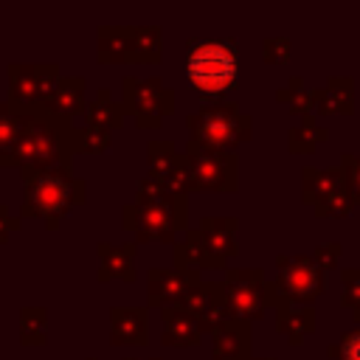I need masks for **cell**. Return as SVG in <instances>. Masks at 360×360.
<instances>
[{"label": "cell", "instance_id": "obj_1", "mask_svg": "<svg viewBox=\"0 0 360 360\" xmlns=\"http://www.w3.org/2000/svg\"><path fill=\"white\" fill-rule=\"evenodd\" d=\"M17 107V104H14ZM20 110V135L8 152H0V169L6 166H34V169H73L76 152V127L73 121L45 110L42 104L17 107Z\"/></svg>", "mask_w": 360, "mask_h": 360}, {"label": "cell", "instance_id": "obj_2", "mask_svg": "<svg viewBox=\"0 0 360 360\" xmlns=\"http://www.w3.org/2000/svg\"><path fill=\"white\" fill-rule=\"evenodd\" d=\"M121 222L135 233L138 242H172L177 231L186 228V194L143 177L138 183L135 202L124 205Z\"/></svg>", "mask_w": 360, "mask_h": 360}, {"label": "cell", "instance_id": "obj_3", "mask_svg": "<svg viewBox=\"0 0 360 360\" xmlns=\"http://www.w3.org/2000/svg\"><path fill=\"white\" fill-rule=\"evenodd\" d=\"M22 174V205L20 217H37L45 228H59L62 217L84 202L87 188L84 180L73 174V169H20Z\"/></svg>", "mask_w": 360, "mask_h": 360}, {"label": "cell", "instance_id": "obj_4", "mask_svg": "<svg viewBox=\"0 0 360 360\" xmlns=\"http://www.w3.org/2000/svg\"><path fill=\"white\" fill-rule=\"evenodd\" d=\"M239 73L233 39H191L186 53V76L200 98H222Z\"/></svg>", "mask_w": 360, "mask_h": 360}, {"label": "cell", "instance_id": "obj_5", "mask_svg": "<svg viewBox=\"0 0 360 360\" xmlns=\"http://www.w3.org/2000/svg\"><path fill=\"white\" fill-rule=\"evenodd\" d=\"M236 253V219L233 217H208L186 233V242L177 245L174 259L180 267H225V259Z\"/></svg>", "mask_w": 360, "mask_h": 360}, {"label": "cell", "instance_id": "obj_6", "mask_svg": "<svg viewBox=\"0 0 360 360\" xmlns=\"http://www.w3.org/2000/svg\"><path fill=\"white\" fill-rule=\"evenodd\" d=\"M276 267L278 276L273 281L264 278V298L273 309L307 304L326 290V270L315 262V256H278Z\"/></svg>", "mask_w": 360, "mask_h": 360}, {"label": "cell", "instance_id": "obj_7", "mask_svg": "<svg viewBox=\"0 0 360 360\" xmlns=\"http://www.w3.org/2000/svg\"><path fill=\"white\" fill-rule=\"evenodd\" d=\"M186 127L191 132V141H197L208 149H219V152H231L250 138V115L242 112L236 104L205 107V110L188 115Z\"/></svg>", "mask_w": 360, "mask_h": 360}, {"label": "cell", "instance_id": "obj_8", "mask_svg": "<svg viewBox=\"0 0 360 360\" xmlns=\"http://www.w3.org/2000/svg\"><path fill=\"white\" fill-rule=\"evenodd\" d=\"M236 158L231 152L208 149L188 138L183 152L186 191H236Z\"/></svg>", "mask_w": 360, "mask_h": 360}, {"label": "cell", "instance_id": "obj_9", "mask_svg": "<svg viewBox=\"0 0 360 360\" xmlns=\"http://www.w3.org/2000/svg\"><path fill=\"white\" fill-rule=\"evenodd\" d=\"M124 87V110L135 115V124L141 129H155L160 127L163 115H169L174 110V93L169 87H163V82L158 76H124L121 82Z\"/></svg>", "mask_w": 360, "mask_h": 360}, {"label": "cell", "instance_id": "obj_10", "mask_svg": "<svg viewBox=\"0 0 360 360\" xmlns=\"http://www.w3.org/2000/svg\"><path fill=\"white\" fill-rule=\"evenodd\" d=\"M222 284V295L233 312V318L239 321H253L262 318L267 309V298H264V273L259 267L253 270H228Z\"/></svg>", "mask_w": 360, "mask_h": 360}, {"label": "cell", "instance_id": "obj_11", "mask_svg": "<svg viewBox=\"0 0 360 360\" xmlns=\"http://www.w3.org/2000/svg\"><path fill=\"white\" fill-rule=\"evenodd\" d=\"M6 76H8V104L31 107V104H42L48 98L53 84L59 82V68L51 62L48 65L11 62L6 68Z\"/></svg>", "mask_w": 360, "mask_h": 360}, {"label": "cell", "instance_id": "obj_12", "mask_svg": "<svg viewBox=\"0 0 360 360\" xmlns=\"http://www.w3.org/2000/svg\"><path fill=\"white\" fill-rule=\"evenodd\" d=\"M194 284H200V276L191 267H177V270L155 267L149 270V304L160 309L177 307Z\"/></svg>", "mask_w": 360, "mask_h": 360}, {"label": "cell", "instance_id": "obj_13", "mask_svg": "<svg viewBox=\"0 0 360 360\" xmlns=\"http://www.w3.org/2000/svg\"><path fill=\"white\" fill-rule=\"evenodd\" d=\"M149 340V315L143 307H112L110 309V343L112 346H143Z\"/></svg>", "mask_w": 360, "mask_h": 360}, {"label": "cell", "instance_id": "obj_14", "mask_svg": "<svg viewBox=\"0 0 360 360\" xmlns=\"http://www.w3.org/2000/svg\"><path fill=\"white\" fill-rule=\"evenodd\" d=\"M45 110L62 115V118H73L79 112H84L87 98H84V76H59V82L53 84V90L48 93V98L42 101Z\"/></svg>", "mask_w": 360, "mask_h": 360}, {"label": "cell", "instance_id": "obj_15", "mask_svg": "<svg viewBox=\"0 0 360 360\" xmlns=\"http://www.w3.org/2000/svg\"><path fill=\"white\" fill-rule=\"evenodd\" d=\"M135 253L138 248L132 242L124 245H110V242H98V281H110V278H121V281H135Z\"/></svg>", "mask_w": 360, "mask_h": 360}, {"label": "cell", "instance_id": "obj_16", "mask_svg": "<svg viewBox=\"0 0 360 360\" xmlns=\"http://www.w3.org/2000/svg\"><path fill=\"white\" fill-rule=\"evenodd\" d=\"M214 360H250V326L248 321H228L214 332Z\"/></svg>", "mask_w": 360, "mask_h": 360}, {"label": "cell", "instance_id": "obj_17", "mask_svg": "<svg viewBox=\"0 0 360 360\" xmlns=\"http://www.w3.org/2000/svg\"><path fill=\"white\" fill-rule=\"evenodd\" d=\"M352 79L349 76H332L323 87L312 90V107L321 112V115H346L352 112V104H354V90H352Z\"/></svg>", "mask_w": 360, "mask_h": 360}, {"label": "cell", "instance_id": "obj_18", "mask_svg": "<svg viewBox=\"0 0 360 360\" xmlns=\"http://www.w3.org/2000/svg\"><path fill=\"white\" fill-rule=\"evenodd\" d=\"M304 183H301V197L309 205H321L323 200H329L332 194H338L340 188H346L343 172L340 169H312L307 166L301 172Z\"/></svg>", "mask_w": 360, "mask_h": 360}, {"label": "cell", "instance_id": "obj_19", "mask_svg": "<svg viewBox=\"0 0 360 360\" xmlns=\"http://www.w3.org/2000/svg\"><path fill=\"white\" fill-rule=\"evenodd\" d=\"M202 338V326L194 315L183 312L180 307L163 309V343L166 346H194Z\"/></svg>", "mask_w": 360, "mask_h": 360}, {"label": "cell", "instance_id": "obj_20", "mask_svg": "<svg viewBox=\"0 0 360 360\" xmlns=\"http://www.w3.org/2000/svg\"><path fill=\"white\" fill-rule=\"evenodd\" d=\"M124 112H127L124 104L115 101L107 87H101V90L96 93V98L87 101V107H84V121H87V127L112 132V129H118V127L124 124Z\"/></svg>", "mask_w": 360, "mask_h": 360}, {"label": "cell", "instance_id": "obj_21", "mask_svg": "<svg viewBox=\"0 0 360 360\" xmlns=\"http://www.w3.org/2000/svg\"><path fill=\"white\" fill-rule=\"evenodd\" d=\"M129 62H141V65L160 62V28L158 25H129Z\"/></svg>", "mask_w": 360, "mask_h": 360}, {"label": "cell", "instance_id": "obj_22", "mask_svg": "<svg viewBox=\"0 0 360 360\" xmlns=\"http://www.w3.org/2000/svg\"><path fill=\"white\" fill-rule=\"evenodd\" d=\"M98 62H129V25H101L98 28Z\"/></svg>", "mask_w": 360, "mask_h": 360}, {"label": "cell", "instance_id": "obj_23", "mask_svg": "<svg viewBox=\"0 0 360 360\" xmlns=\"http://www.w3.org/2000/svg\"><path fill=\"white\" fill-rule=\"evenodd\" d=\"M276 329L281 335H287L290 343L298 346L315 329V312L309 307H301V309H295L292 304L290 307H281V309H276Z\"/></svg>", "mask_w": 360, "mask_h": 360}, {"label": "cell", "instance_id": "obj_24", "mask_svg": "<svg viewBox=\"0 0 360 360\" xmlns=\"http://www.w3.org/2000/svg\"><path fill=\"white\" fill-rule=\"evenodd\" d=\"M48 340V312L45 307H22L20 309V343L42 346Z\"/></svg>", "mask_w": 360, "mask_h": 360}, {"label": "cell", "instance_id": "obj_25", "mask_svg": "<svg viewBox=\"0 0 360 360\" xmlns=\"http://www.w3.org/2000/svg\"><path fill=\"white\" fill-rule=\"evenodd\" d=\"M329 135L326 127H315V121L307 115L295 129H290V149L298 152V155H309L318 143H323Z\"/></svg>", "mask_w": 360, "mask_h": 360}, {"label": "cell", "instance_id": "obj_26", "mask_svg": "<svg viewBox=\"0 0 360 360\" xmlns=\"http://www.w3.org/2000/svg\"><path fill=\"white\" fill-rule=\"evenodd\" d=\"M276 98H278L281 104H287L290 112H298V115H304V118L315 110V107H312V90L304 87V79H301V76L290 79V84H287L284 90H278Z\"/></svg>", "mask_w": 360, "mask_h": 360}, {"label": "cell", "instance_id": "obj_27", "mask_svg": "<svg viewBox=\"0 0 360 360\" xmlns=\"http://www.w3.org/2000/svg\"><path fill=\"white\" fill-rule=\"evenodd\" d=\"M20 124H22L20 110L14 104H8V98L0 101V152H8L14 146V141L20 135Z\"/></svg>", "mask_w": 360, "mask_h": 360}, {"label": "cell", "instance_id": "obj_28", "mask_svg": "<svg viewBox=\"0 0 360 360\" xmlns=\"http://www.w3.org/2000/svg\"><path fill=\"white\" fill-rule=\"evenodd\" d=\"M110 146V132L107 129H96V127H76V152H90L98 155Z\"/></svg>", "mask_w": 360, "mask_h": 360}, {"label": "cell", "instance_id": "obj_29", "mask_svg": "<svg viewBox=\"0 0 360 360\" xmlns=\"http://www.w3.org/2000/svg\"><path fill=\"white\" fill-rule=\"evenodd\" d=\"M340 304L346 309H352L354 318L360 321V270L357 267L343 270V298H340Z\"/></svg>", "mask_w": 360, "mask_h": 360}, {"label": "cell", "instance_id": "obj_30", "mask_svg": "<svg viewBox=\"0 0 360 360\" xmlns=\"http://www.w3.org/2000/svg\"><path fill=\"white\" fill-rule=\"evenodd\" d=\"M352 208H354V200H352L349 188H340L338 194H332L329 200H323L321 205H315V211L321 217H346Z\"/></svg>", "mask_w": 360, "mask_h": 360}, {"label": "cell", "instance_id": "obj_31", "mask_svg": "<svg viewBox=\"0 0 360 360\" xmlns=\"http://www.w3.org/2000/svg\"><path fill=\"white\" fill-rule=\"evenodd\" d=\"M329 354L338 357V360H360V326L349 329V332L329 349Z\"/></svg>", "mask_w": 360, "mask_h": 360}, {"label": "cell", "instance_id": "obj_32", "mask_svg": "<svg viewBox=\"0 0 360 360\" xmlns=\"http://www.w3.org/2000/svg\"><path fill=\"white\" fill-rule=\"evenodd\" d=\"M340 172H343V180H346V188L354 200V205L360 202V158L357 155H343L340 160Z\"/></svg>", "mask_w": 360, "mask_h": 360}, {"label": "cell", "instance_id": "obj_33", "mask_svg": "<svg viewBox=\"0 0 360 360\" xmlns=\"http://www.w3.org/2000/svg\"><path fill=\"white\" fill-rule=\"evenodd\" d=\"M262 56L267 65H281L290 59V42L284 37H273V39H264V48H262Z\"/></svg>", "mask_w": 360, "mask_h": 360}, {"label": "cell", "instance_id": "obj_34", "mask_svg": "<svg viewBox=\"0 0 360 360\" xmlns=\"http://www.w3.org/2000/svg\"><path fill=\"white\" fill-rule=\"evenodd\" d=\"M20 225H22V217L17 214H8V205L6 202H0V245L11 236V231H20Z\"/></svg>", "mask_w": 360, "mask_h": 360}, {"label": "cell", "instance_id": "obj_35", "mask_svg": "<svg viewBox=\"0 0 360 360\" xmlns=\"http://www.w3.org/2000/svg\"><path fill=\"white\" fill-rule=\"evenodd\" d=\"M338 256H340V245H338V242L321 245V248L315 250V262H318L323 270H332V267H335V262H338Z\"/></svg>", "mask_w": 360, "mask_h": 360}, {"label": "cell", "instance_id": "obj_36", "mask_svg": "<svg viewBox=\"0 0 360 360\" xmlns=\"http://www.w3.org/2000/svg\"><path fill=\"white\" fill-rule=\"evenodd\" d=\"M127 360H135V357H127ZM149 360H158V357H149Z\"/></svg>", "mask_w": 360, "mask_h": 360}, {"label": "cell", "instance_id": "obj_37", "mask_svg": "<svg viewBox=\"0 0 360 360\" xmlns=\"http://www.w3.org/2000/svg\"><path fill=\"white\" fill-rule=\"evenodd\" d=\"M256 360H273V357H256Z\"/></svg>", "mask_w": 360, "mask_h": 360}, {"label": "cell", "instance_id": "obj_38", "mask_svg": "<svg viewBox=\"0 0 360 360\" xmlns=\"http://www.w3.org/2000/svg\"><path fill=\"white\" fill-rule=\"evenodd\" d=\"M87 360H96V357H87Z\"/></svg>", "mask_w": 360, "mask_h": 360}]
</instances>
